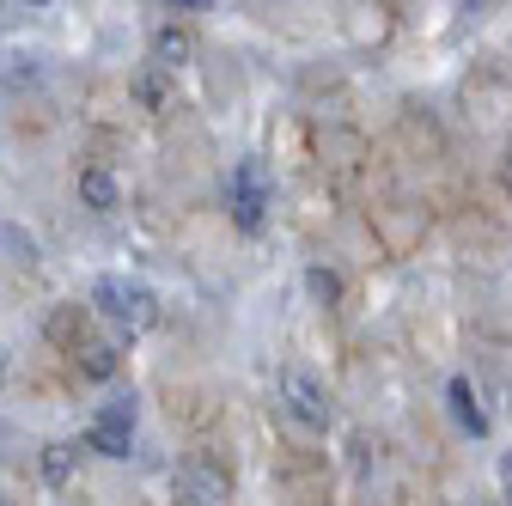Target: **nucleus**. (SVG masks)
<instances>
[{"label":"nucleus","mask_w":512,"mask_h":506,"mask_svg":"<svg viewBox=\"0 0 512 506\" xmlns=\"http://www.w3.org/2000/svg\"><path fill=\"white\" fill-rule=\"evenodd\" d=\"M92 305L104 311L122 336H147V330L159 324V293H153L147 281H135V275H98Z\"/></svg>","instance_id":"1"},{"label":"nucleus","mask_w":512,"mask_h":506,"mask_svg":"<svg viewBox=\"0 0 512 506\" xmlns=\"http://www.w3.org/2000/svg\"><path fill=\"white\" fill-rule=\"evenodd\" d=\"M226 208H232V220L244 232L263 226V214H269V171H263V159H238L232 165V177H226Z\"/></svg>","instance_id":"2"},{"label":"nucleus","mask_w":512,"mask_h":506,"mask_svg":"<svg viewBox=\"0 0 512 506\" xmlns=\"http://www.w3.org/2000/svg\"><path fill=\"white\" fill-rule=\"evenodd\" d=\"M86 446L104 458H128V446H135V397H110L86 427Z\"/></svg>","instance_id":"3"},{"label":"nucleus","mask_w":512,"mask_h":506,"mask_svg":"<svg viewBox=\"0 0 512 506\" xmlns=\"http://www.w3.org/2000/svg\"><path fill=\"white\" fill-rule=\"evenodd\" d=\"M281 397H287V415H293L299 427H330V397H324V385H317L311 372L287 366V372H281Z\"/></svg>","instance_id":"4"},{"label":"nucleus","mask_w":512,"mask_h":506,"mask_svg":"<svg viewBox=\"0 0 512 506\" xmlns=\"http://www.w3.org/2000/svg\"><path fill=\"white\" fill-rule=\"evenodd\" d=\"M177 500L183 506H226V470H214L208 458H189L177 470Z\"/></svg>","instance_id":"5"},{"label":"nucleus","mask_w":512,"mask_h":506,"mask_svg":"<svg viewBox=\"0 0 512 506\" xmlns=\"http://www.w3.org/2000/svg\"><path fill=\"white\" fill-rule=\"evenodd\" d=\"M80 202L98 208V214H116V208H122V183H116L104 165H86V171H80Z\"/></svg>","instance_id":"6"},{"label":"nucleus","mask_w":512,"mask_h":506,"mask_svg":"<svg viewBox=\"0 0 512 506\" xmlns=\"http://www.w3.org/2000/svg\"><path fill=\"white\" fill-rule=\"evenodd\" d=\"M183 61H189V31H183V25H159V31H153V68L177 74Z\"/></svg>","instance_id":"7"},{"label":"nucleus","mask_w":512,"mask_h":506,"mask_svg":"<svg viewBox=\"0 0 512 506\" xmlns=\"http://www.w3.org/2000/svg\"><path fill=\"white\" fill-rule=\"evenodd\" d=\"M445 397H452V415H458V427L464 433H488V415L476 409V391H470V378H452V385H445Z\"/></svg>","instance_id":"8"},{"label":"nucleus","mask_w":512,"mask_h":506,"mask_svg":"<svg viewBox=\"0 0 512 506\" xmlns=\"http://www.w3.org/2000/svg\"><path fill=\"white\" fill-rule=\"evenodd\" d=\"M116 366H122V354H116V342H80V372L86 378H116Z\"/></svg>","instance_id":"9"},{"label":"nucleus","mask_w":512,"mask_h":506,"mask_svg":"<svg viewBox=\"0 0 512 506\" xmlns=\"http://www.w3.org/2000/svg\"><path fill=\"white\" fill-rule=\"evenodd\" d=\"M135 92H141V104H147V110H165V104H171V74L147 61V68L135 74Z\"/></svg>","instance_id":"10"},{"label":"nucleus","mask_w":512,"mask_h":506,"mask_svg":"<svg viewBox=\"0 0 512 506\" xmlns=\"http://www.w3.org/2000/svg\"><path fill=\"white\" fill-rule=\"evenodd\" d=\"M43 476L49 482H68L74 476V446H43Z\"/></svg>","instance_id":"11"},{"label":"nucleus","mask_w":512,"mask_h":506,"mask_svg":"<svg viewBox=\"0 0 512 506\" xmlns=\"http://www.w3.org/2000/svg\"><path fill=\"white\" fill-rule=\"evenodd\" d=\"M311 293H317V299H336V293H342V281H336L330 269H311Z\"/></svg>","instance_id":"12"},{"label":"nucleus","mask_w":512,"mask_h":506,"mask_svg":"<svg viewBox=\"0 0 512 506\" xmlns=\"http://www.w3.org/2000/svg\"><path fill=\"white\" fill-rule=\"evenodd\" d=\"M500 482H506V500H512V458H500Z\"/></svg>","instance_id":"13"},{"label":"nucleus","mask_w":512,"mask_h":506,"mask_svg":"<svg viewBox=\"0 0 512 506\" xmlns=\"http://www.w3.org/2000/svg\"><path fill=\"white\" fill-rule=\"evenodd\" d=\"M0 385H7V354H0Z\"/></svg>","instance_id":"14"},{"label":"nucleus","mask_w":512,"mask_h":506,"mask_svg":"<svg viewBox=\"0 0 512 506\" xmlns=\"http://www.w3.org/2000/svg\"><path fill=\"white\" fill-rule=\"evenodd\" d=\"M506 189H512V153H506Z\"/></svg>","instance_id":"15"}]
</instances>
